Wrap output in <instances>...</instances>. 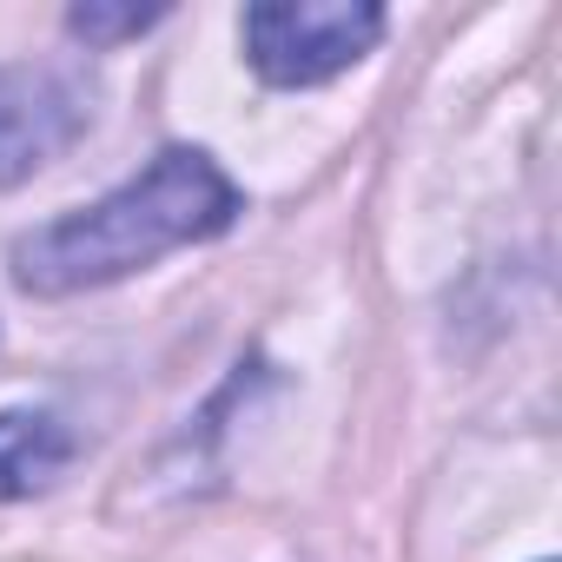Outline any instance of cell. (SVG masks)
Listing matches in <instances>:
<instances>
[{
    "mask_svg": "<svg viewBox=\"0 0 562 562\" xmlns=\"http://www.w3.org/2000/svg\"><path fill=\"white\" fill-rule=\"evenodd\" d=\"M232 218H238V186L212 166V153L166 146L120 192L27 232L14 245V278L34 299H74V292L113 285L126 271H146L179 245L218 238Z\"/></svg>",
    "mask_w": 562,
    "mask_h": 562,
    "instance_id": "6da1fadb",
    "label": "cell"
},
{
    "mask_svg": "<svg viewBox=\"0 0 562 562\" xmlns=\"http://www.w3.org/2000/svg\"><path fill=\"white\" fill-rule=\"evenodd\" d=\"M384 34V14L371 0H258L238 21L245 60L271 87H318L345 67H358Z\"/></svg>",
    "mask_w": 562,
    "mask_h": 562,
    "instance_id": "7a4b0ae2",
    "label": "cell"
},
{
    "mask_svg": "<svg viewBox=\"0 0 562 562\" xmlns=\"http://www.w3.org/2000/svg\"><path fill=\"white\" fill-rule=\"evenodd\" d=\"M87 120V87L67 67H0V186H21L60 159Z\"/></svg>",
    "mask_w": 562,
    "mask_h": 562,
    "instance_id": "3957f363",
    "label": "cell"
},
{
    "mask_svg": "<svg viewBox=\"0 0 562 562\" xmlns=\"http://www.w3.org/2000/svg\"><path fill=\"white\" fill-rule=\"evenodd\" d=\"M74 457V437L47 411H0V496H34L47 490Z\"/></svg>",
    "mask_w": 562,
    "mask_h": 562,
    "instance_id": "277c9868",
    "label": "cell"
},
{
    "mask_svg": "<svg viewBox=\"0 0 562 562\" xmlns=\"http://www.w3.org/2000/svg\"><path fill=\"white\" fill-rule=\"evenodd\" d=\"M159 21V8H74L67 27L87 41V47H106V41H126V34H146Z\"/></svg>",
    "mask_w": 562,
    "mask_h": 562,
    "instance_id": "5b68a950",
    "label": "cell"
}]
</instances>
